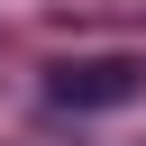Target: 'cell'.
<instances>
[{"mask_svg": "<svg viewBox=\"0 0 146 146\" xmlns=\"http://www.w3.org/2000/svg\"><path fill=\"white\" fill-rule=\"evenodd\" d=\"M146 91V64L137 55H91V64H55L46 73V100L55 110H119Z\"/></svg>", "mask_w": 146, "mask_h": 146, "instance_id": "obj_1", "label": "cell"}]
</instances>
